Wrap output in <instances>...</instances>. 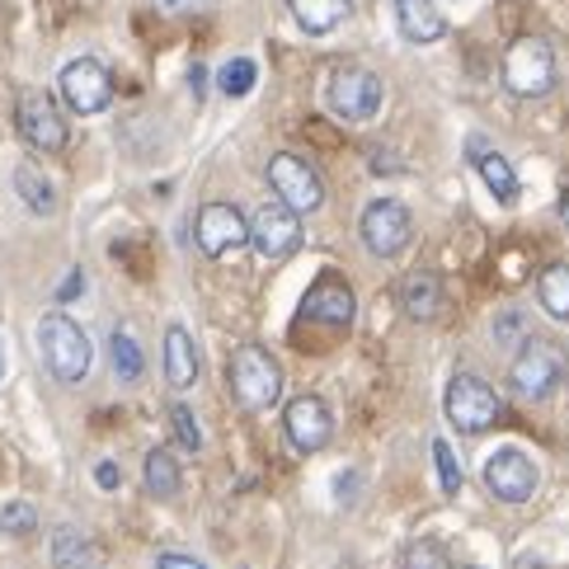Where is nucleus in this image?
Returning <instances> with one entry per match:
<instances>
[{"mask_svg": "<svg viewBox=\"0 0 569 569\" xmlns=\"http://www.w3.org/2000/svg\"><path fill=\"white\" fill-rule=\"evenodd\" d=\"M231 396L240 410H269L282 396V368L269 349L259 343H240L231 353Z\"/></svg>", "mask_w": 569, "mask_h": 569, "instance_id": "1", "label": "nucleus"}, {"mask_svg": "<svg viewBox=\"0 0 569 569\" xmlns=\"http://www.w3.org/2000/svg\"><path fill=\"white\" fill-rule=\"evenodd\" d=\"M503 86H508V94H518V99L551 94V86H556V52H551V43L537 38V33L513 38L508 52H503Z\"/></svg>", "mask_w": 569, "mask_h": 569, "instance_id": "2", "label": "nucleus"}, {"mask_svg": "<svg viewBox=\"0 0 569 569\" xmlns=\"http://www.w3.org/2000/svg\"><path fill=\"white\" fill-rule=\"evenodd\" d=\"M38 349H43V362H48V372L57 381H80L90 372V339L62 311L38 320Z\"/></svg>", "mask_w": 569, "mask_h": 569, "instance_id": "3", "label": "nucleus"}, {"mask_svg": "<svg viewBox=\"0 0 569 569\" xmlns=\"http://www.w3.org/2000/svg\"><path fill=\"white\" fill-rule=\"evenodd\" d=\"M442 410L452 419V429H461V433H490L499 423V396L485 377L461 372V377H452V386H447Z\"/></svg>", "mask_w": 569, "mask_h": 569, "instance_id": "4", "label": "nucleus"}, {"mask_svg": "<svg viewBox=\"0 0 569 569\" xmlns=\"http://www.w3.org/2000/svg\"><path fill=\"white\" fill-rule=\"evenodd\" d=\"M358 236H362V246H368L377 259H396L405 254V246L415 240V217L405 202L396 198H377L362 208V221H358Z\"/></svg>", "mask_w": 569, "mask_h": 569, "instance_id": "5", "label": "nucleus"}, {"mask_svg": "<svg viewBox=\"0 0 569 569\" xmlns=\"http://www.w3.org/2000/svg\"><path fill=\"white\" fill-rule=\"evenodd\" d=\"M325 99H330V109L343 118V123H368V118H377V109H381V80L368 67L343 62L330 71Z\"/></svg>", "mask_w": 569, "mask_h": 569, "instance_id": "6", "label": "nucleus"}, {"mask_svg": "<svg viewBox=\"0 0 569 569\" xmlns=\"http://www.w3.org/2000/svg\"><path fill=\"white\" fill-rule=\"evenodd\" d=\"M269 184H273L278 202H288L297 217L325 208V184H320V174H316L301 156H292V151H278V156L269 160Z\"/></svg>", "mask_w": 569, "mask_h": 569, "instance_id": "7", "label": "nucleus"}, {"mask_svg": "<svg viewBox=\"0 0 569 569\" xmlns=\"http://www.w3.org/2000/svg\"><path fill=\"white\" fill-rule=\"evenodd\" d=\"M57 90L62 99L76 109V113H104L109 99H113V76L104 62H94V57H76V62L62 67V80H57Z\"/></svg>", "mask_w": 569, "mask_h": 569, "instance_id": "8", "label": "nucleus"}, {"mask_svg": "<svg viewBox=\"0 0 569 569\" xmlns=\"http://www.w3.org/2000/svg\"><path fill=\"white\" fill-rule=\"evenodd\" d=\"M193 240L208 259H227V254L250 246V221L240 217L231 202H208L193 221Z\"/></svg>", "mask_w": 569, "mask_h": 569, "instance_id": "9", "label": "nucleus"}, {"mask_svg": "<svg viewBox=\"0 0 569 569\" xmlns=\"http://www.w3.org/2000/svg\"><path fill=\"white\" fill-rule=\"evenodd\" d=\"M282 433H288V442L297 447L301 457H316L330 447L335 438V415L330 405H325L320 396H301L288 405V415H282Z\"/></svg>", "mask_w": 569, "mask_h": 569, "instance_id": "10", "label": "nucleus"}, {"mask_svg": "<svg viewBox=\"0 0 569 569\" xmlns=\"http://www.w3.org/2000/svg\"><path fill=\"white\" fill-rule=\"evenodd\" d=\"M14 123H19V137H24L33 151H62L67 147V123H62V113H57V104L43 90L19 94Z\"/></svg>", "mask_w": 569, "mask_h": 569, "instance_id": "11", "label": "nucleus"}, {"mask_svg": "<svg viewBox=\"0 0 569 569\" xmlns=\"http://www.w3.org/2000/svg\"><path fill=\"white\" fill-rule=\"evenodd\" d=\"M250 246L263 259H288L301 246V217L288 208V202H263L250 221Z\"/></svg>", "mask_w": 569, "mask_h": 569, "instance_id": "12", "label": "nucleus"}, {"mask_svg": "<svg viewBox=\"0 0 569 569\" xmlns=\"http://www.w3.org/2000/svg\"><path fill=\"white\" fill-rule=\"evenodd\" d=\"M485 490H490L499 503H527L537 490L532 457L518 452V447H499V452L490 457V466H485Z\"/></svg>", "mask_w": 569, "mask_h": 569, "instance_id": "13", "label": "nucleus"}, {"mask_svg": "<svg viewBox=\"0 0 569 569\" xmlns=\"http://www.w3.org/2000/svg\"><path fill=\"white\" fill-rule=\"evenodd\" d=\"M508 381H513V391L527 396V400H546L560 386V358L546 349V343L537 339H527L518 358H513V368H508Z\"/></svg>", "mask_w": 569, "mask_h": 569, "instance_id": "14", "label": "nucleus"}, {"mask_svg": "<svg viewBox=\"0 0 569 569\" xmlns=\"http://www.w3.org/2000/svg\"><path fill=\"white\" fill-rule=\"evenodd\" d=\"M301 311H307L311 320H320V325H353V316H358V301H353V292H349V282L343 278H335V273H325L316 288L307 292V301H301Z\"/></svg>", "mask_w": 569, "mask_h": 569, "instance_id": "15", "label": "nucleus"}, {"mask_svg": "<svg viewBox=\"0 0 569 569\" xmlns=\"http://www.w3.org/2000/svg\"><path fill=\"white\" fill-rule=\"evenodd\" d=\"M396 24L410 43H438L447 33V19L438 10V0H396Z\"/></svg>", "mask_w": 569, "mask_h": 569, "instance_id": "16", "label": "nucleus"}, {"mask_svg": "<svg viewBox=\"0 0 569 569\" xmlns=\"http://www.w3.org/2000/svg\"><path fill=\"white\" fill-rule=\"evenodd\" d=\"M166 381L174 391H189L198 381V349H193V335L184 325H170L166 330Z\"/></svg>", "mask_w": 569, "mask_h": 569, "instance_id": "17", "label": "nucleus"}, {"mask_svg": "<svg viewBox=\"0 0 569 569\" xmlns=\"http://www.w3.org/2000/svg\"><path fill=\"white\" fill-rule=\"evenodd\" d=\"M288 6H292L297 24L307 29V33H316V38L320 33H335L343 19L353 14V0H288Z\"/></svg>", "mask_w": 569, "mask_h": 569, "instance_id": "18", "label": "nucleus"}, {"mask_svg": "<svg viewBox=\"0 0 569 569\" xmlns=\"http://www.w3.org/2000/svg\"><path fill=\"white\" fill-rule=\"evenodd\" d=\"M471 156H476V170H480V179H485V189H490L499 202H518V193H522V184H518V170L508 166L503 156L485 151L480 141H471Z\"/></svg>", "mask_w": 569, "mask_h": 569, "instance_id": "19", "label": "nucleus"}, {"mask_svg": "<svg viewBox=\"0 0 569 569\" xmlns=\"http://www.w3.org/2000/svg\"><path fill=\"white\" fill-rule=\"evenodd\" d=\"M14 193L29 202V208L38 212V217H52L57 212V189H52V179L38 170V166H14Z\"/></svg>", "mask_w": 569, "mask_h": 569, "instance_id": "20", "label": "nucleus"}, {"mask_svg": "<svg viewBox=\"0 0 569 569\" xmlns=\"http://www.w3.org/2000/svg\"><path fill=\"white\" fill-rule=\"evenodd\" d=\"M537 301L551 320H569V263H551L537 273Z\"/></svg>", "mask_w": 569, "mask_h": 569, "instance_id": "21", "label": "nucleus"}, {"mask_svg": "<svg viewBox=\"0 0 569 569\" xmlns=\"http://www.w3.org/2000/svg\"><path fill=\"white\" fill-rule=\"evenodd\" d=\"M405 311L415 320H433L442 311V282L438 273H410L405 278Z\"/></svg>", "mask_w": 569, "mask_h": 569, "instance_id": "22", "label": "nucleus"}, {"mask_svg": "<svg viewBox=\"0 0 569 569\" xmlns=\"http://www.w3.org/2000/svg\"><path fill=\"white\" fill-rule=\"evenodd\" d=\"M52 569H90L94 565V546L76 532V527H57L52 532Z\"/></svg>", "mask_w": 569, "mask_h": 569, "instance_id": "23", "label": "nucleus"}, {"mask_svg": "<svg viewBox=\"0 0 569 569\" xmlns=\"http://www.w3.org/2000/svg\"><path fill=\"white\" fill-rule=\"evenodd\" d=\"M147 495L151 499H174L179 495V461L166 447H151L147 452Z\"/></svg>", "mask_w": 569, "mask_h": 569, "instance_id": "24", "label": "nucleus"}, {"mask_svg": "<svg viewBox=\"0 0 569 569\" xmlns=\"http://www.w3.org/2000/svg\"><path fill=\"white\" fill-rule=\"evenodd\" d=\"M109 358H113V372L123 381H137L141 372H147V358H141V343L137 335L128 330V325H118L113 339H109Z\"/></svg>", "mask_w": 569, "mask_h": 569, "instance_id": "25", "label": "nucleus"}, {"mask_svg": "<svg viewBox=\"0 0 569 569\" xmlns=\"http://www.w3.org/2000/svg\"><path fill=\"white\" fill-rule=\"evenodd\" d=\"M400 569H452V560H447L442 541H433V537H419V541L405 546Z\"/></svg>", "mask_w": 569, "mask_h": 569, "instance_id": "26", "label": "nucleus"}, {"mask_svg": "<svg viewBox=\"0 0 569 569\" xmlns=\"http://www.w3.org/2000/svg\"><path fill=\"white\" fill-rule=\"evenodd\" d=\"M254 80H259V67L250 62V57H236V62H227V67H221L217 86H221V94L240 99V94H250V90H254Z\"/></svg>", "mask_w": 569, "mask_h": 569, "instance_id": "27", "label": "nucleus"}, {"mask_svg": "<svg viewBox=\"0 0 569 569\" xmlns=\"http://www.w3.org/2000/svg\"><path fill=\"white\" fill-rule=\"evenodd\" d=\"M170 433L184 452H202V433H198V419L189 405H170Z\"/></svg>", "mask_w": 569, "mask_h": 569, "instance_id": "28", "label": "nucleus"}, {"mask_svg": "<svg viewBox=\"0 0 569 569\" xmlns=\"http://www.w3.org/2000/svg\"><path fill=\"white\" fill-rule=\"evenodd\" d=\"M33 527H38L33 503H6V508H0V532H6V537H29Z\"/></svg>", "mask_w": 569, "mask_h": 569, "instance_id": "29", "label": "nucleus"}, {"mask_svg": "<svg viewBox=\"0 0 569 569\" xmlns=\"http://www.w3.org/2000/svg\"><path fill=\"white\" fill-rule=\"evenodd\" d=\"M433 461H438V485H442V495H457V490H461V466H457L452 447H447L442 438H433Z\"/></svg>", "mask_w": 569, "mask_h": 569, "instance_id": "30", "label": "nucleus"}, {"mask_svg": "<svg viewBox=\"0 0 569 569\" xmlns=\"http://www.w3.org/2000/svg\"><path fill=\"white\" fill-rule=\"evenodd\" d=\"M495 339L503 343V349L508 343H518L522 339V311H499L495 316Z\"/></svg>", "mask_w": 569, "mask_h": 569, "instance_id": "31", "label": "nucleus"}, {"mask_svg": "<svg viewBox=\"0 0 569 569\" xmlns=\"http://www.w3.org/2000/svg\"><path fill=\"white\" fill-rule=\"evenodd\" d=\"M94 480H99V490H118V466L113 461H99L94 466Z\"/></svg>", "mask_w": 569, "mask_h": 569, "instance_id": "32", "label": "nucleus"}, {"mask_svg": "<svg viewBox=\"0 0 569 569\" xmlns=\"http://www.w3.org/2000/svg\"><path fill=\"white\" fill-rule=\"evenodd\" d=\"M156 569H208V565H198V560H189V556H174V551H170V556L156 560Z\"/></svg>", "mask_w": 569, "mask_h": 569, "instance_id": "33", "label": "nucleus"}, {"mask_svg": "<svg viewBox=\"0 0 569 569\" xmlns=\"http://www.w3.org/2000/svg\"><path fill=\"white\" fill-rule=\"evenodd\" d=\"M80 278H86V273H80V269H71V273H67V282H62V288H57V297H62V301L80 297Z\"/></svg>", "mask_w": 569, "mask_h": 569, "instance_id": "34", "label": "nucleus"}, {"mask_svg": "<svg viewBox=\"0 0 569 569\" xmlns=\"http://www.w3.org/2000/svg\"><path fill=\"white\" fill-rule=\"evenodd\" d=\"M560 221H565V227H569V189L560 193Z\"/></svg>", "mask_w": 569, "mask_h": 569, "instance_id": "35", "label": "nucleus"}, {"mask_svg": "<svg viewBox=\"0 0 569 569\" xmlns=\"http://www.w3.org/2000/svg\"><path fill=\"white\" fill-rule=\"evenodd\" d=\"M0 372H6V353H0Z\"/></svg>", "mask_w": 569, "mask_h": 569, "instance_id": "36", "label": "nucleus"}, {"mask_svg": "<svg viewBox=\"0 0 569 569\" xmlns=\"http://www.w3.org/2000/svg\"><path fill=\"white\" fill-rule=\"evenodd\" d=\"M166 6H184V0H166Z\"/></svg>", "mask_w": 569, "mask_h": 569, "instance_id": "37", "label": "nucleus"}]
</instances>
